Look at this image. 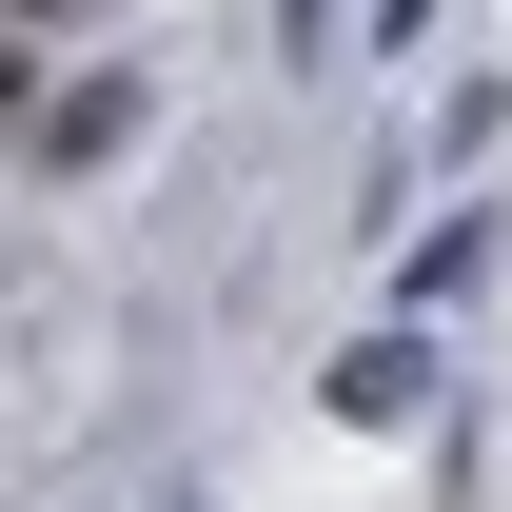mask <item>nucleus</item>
I'll use <instances>...</instances> for the list:
<instances>
[{
	"label": "nucleus",
	"mask_w": 512,
	"mask_h": 512,
	"mask_svg": "<svg viewBox=\"0 0 512 512\" xmlns=\"http://www.w3.org/2000/svg\"><path fill=\"white\" fill-rule=\"evenodd\" d=\"M335 414H355V434H414V414H434V316L355 335V355H335Z\"/></svg>",
	"instance_id": "nucleus-1"
},
{
	"label": "nucleus",
	"mask_w": 512,
	"mask_h": 512,
	"mask_svg": "<svg viewBox=\"0 0 512 512\" xmlns=\"http://www.w3.org/2000/svg\"><path fill=\"white\" fill-rule=\"evenodd\" d=\"M453 296H493V197H473V217H434V237L394 256V316H453Z\"/></svg>",
	"instance_id": "nucleus-3"
},
{
	"label": "nucleus",
	"mask_w": 512,
	"mask_h": 512,
	"mask_svg": "<svg viewBox=\"0 0 512 512\" xmlns=\"http://www.w3.org/2000/svg\"><path fill=\"white\" fill-rule=\"evenodd\" d=\"M20 138H40L60 178H99V158L138 138V79H40V119H20Z\"/></svg>",
	"instance_id": "nucleus-2"
},
{
	"label": "nucleus",
	"mask_w": 512,
	"mask_h": 512,
	"mask_svg": "<svg viewBox=\"0 0 512 512\" xmlns=\"http://www.w3.org/2000/svg\"><path fill=\"white\" fill-rule=\"evenodd\" d=\"M375 40H434V0H375Z\"/></svg>",
	"instance_id": "nucleus-5"
},
{
	"label": "nucleus",
	"mask_w": 512,
	"mask_h": 512,
	"mask_svg": "<svg viewBox=\"0 0 512 512\" xmlns=\"http://www.w3.org/2000/svg\"><path fill=\"white\" fill-rule=\"evenodd\" d=\"M0 20H20V40H40V20H79V0H0Z\"/></svg>",
	"instance_id": "nucleus-6"
},
{
	"label": "nucleus",
	"mask_w": 512,
	"mask_h": 512,
	"mask_svg": "<svg viewBox=\"0 0 512 512\" xmlns=\"http://www.w3.org/2000/svg\"><path fill=\"white\" fill-rule=\"evenodd\" d=\"M40 119V40H20V20H0V138Z\"/></svg>",
	"instance_id": "nucleus-4"
}]
</instances>
